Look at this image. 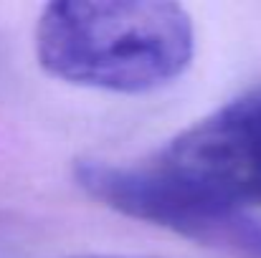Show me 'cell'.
<instances>
[{
	"label": "cell",
	"instance_id": "obj_1",
	"mask_svg": "<svg viewBox=\"0 0 261 258\" xmlns=\"http://www.w3.org/2000/svg\"><path fill=\"white\" fill-rule=\"evenodd\" d=\"M190 13L165 0H59L36 23V56L46 74L84 89L147 94L190 66Z\"/></svg>",
	"mask_w": 261,
	"mask_h": 258
},
{
	"label": "cell",
	"instance_id": "obj_3",
	"mask_svg": "<svg viewBox=\"0 0 261 258\" xmlns=\"http://www.w3.org/2000/svg\"><path fill=\"white\" fill-rule=\"evenodd\" d=\"M150 160L221 203L261 205V86L190 124Z\"/></svg>",
	"mask_w": 261,
	"mask_h": 258
},
{
	"label": "cell",
	"instance_id": "obj_4",
	"mask_svg": "<svg viewBox=\"0 0 261 258\" xmlns=\"http://www.w3.org/2000/svg\"><path fill=\"white\" fill-rule=\"evenodd\" d=\"M76 258H137V256H76Z\"/></svg>",
	"mask_w": 261,
	"mask_h": 258
},
{
	"label": "cell",
	"instance_id": "obj_2",
	"mask_svg": "<svg viewBox=\"0 0 261 258\" xmlns=\"http://www.w3.org/2000/svg\"><path fill=\"white\" fill-rule=\"evenodd\" d=\"M76 185L101 205L137 218L182 238L261 258V225L241 208L221 203L195 185L175 177L152 160L117 165L112 160H79Z\"/></svg>",
	"mask_w": 261,
	"mask_h": 258
}]
</instances>
